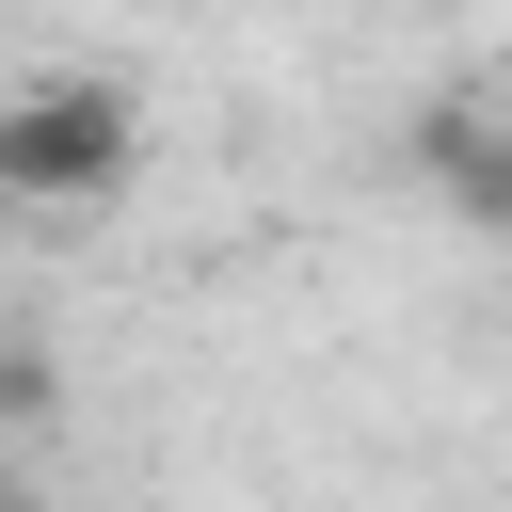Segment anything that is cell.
<instances>
[{"label": "cell", "instance_id": "obj_1", "mask_svg": "<svg viewBox=\"0 0 512 512\" xmlns=\"http://www.w3.org/2000/svg\"><path fill=\"white\" fill-rule=\"evenodd\" d=\"M144 176V96L64 64V80H0V208H112Z\"/></svg>", "mask_w": 512, "mask_h": 512}, {"label": "cell", "instance_id": "obj_2", "mask_svg": "<svg viewBox=\"0 0 512 512\" xmlns=\"http://www.w3.org/2000/svg\"><path fill=\"white\" fill-rule=\"evenodd\" d=\"M416 176H432L464 224H496V240H512V144H496L480 112H416Z\"/></svg>", "mask_w": 512, "mask_h": 512}, {"label": "cell", "instance_id": "obj_3", "mask_svg": "<svg viewBox=\"0 0 512 512\" xmlns=\"http://www.w3.org/2000/svg\"><path fill=\"white\" fill-rule=\"evenodd\" d=\"M0 512H48V496H0Z\"/></svg>", "mask_w": 512, "mask_h": 512}]
</instances>
